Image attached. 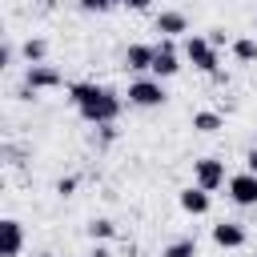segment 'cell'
I'll list each match as a JSON object with an SVG mask.
<instances>
[{"mask_svg":"<svg viewBox=\"0 0 257 257\" xmlns=\"http://www.w3.org/2000/svg\"><path fill=\"white\" fill-rule=\"evenodd\" d=\"M209 44H213V48H221V44H225V32H221V28H213V32H209Z\"/></svg>","mask_w":257,"mask_h":257,"instance_id":"cell-20","label":"cell"},{"mask_svg":"<svg viewBox=\"0 0 257 257\" xmlns=\"http://www.w3.org/2000/svg\"><path fill=\"white\" fill-rule=\"evenodd\" d=\"M128 8H133V12H149V8H153V0H128Z\"/></svg>","mask_w":257,"mask_h":257,"instance_id":"cell-21","label":"cell"},{"mask_svg":"<svg viewBox=\"0 0 257 257\" xmlns=\"http://www.w3.org/2000/svg\"><path fill=\"white\" fill-rule=\"evenodd\" d=\"M153 56H157V44H128L124 48V64L133 72H153Z\"/></svg>","mask_w":257,"mask_h":257,"instance_id":"cell-9","label":"cell"},{"mask_svg":"<svg viewBox=\"0 0 257 257\" xmlns=\"http://www.w3.org/2000/svg\"><path fill=\"white\" fill-rule=\"evenodd\" d=\"M108 4H128V0H108Z\"/></svg>","mask_w":257,"mask_h":257,"instance_id":"cell-24","label":"cell"},{"mask_svg":"<svg viewBox=\"0 0 257 257\" xmlns=\"http://www.w3.org/2000/svg\"><path fill=\"white\" fill-rule=\"evenodd\" d=\"M245 169H249V173H257V149H249V153H245Z\"/></svg>","mask_w":257,"mask_h":257,"instance_id":"cell-22","label":"cell"},{"mask_svg":"<svg viewBox=\"0 0 257 257\" xmlns=\"http://www.w3.org/2000/svg\"><path fill=\"white\" fill-rule=\"evenodd\" d=\"M193 128H197V133H217V128H221V112H213V108L193 112Z\"/></svg>","mask_w":257,"mask_h":257,"instance_id":"cell-13","label":"cell"},{"mask_svg":"<svg viewBox=\"0 0 257 257\" xmlns=\"http://www.w3.org/2000/svg\"><path fill=\"white\" fill-rule=\"evenodd\" d=\"M72 189H76V177H60V181H56V193H60V197H68Z\"/></svg>","mask_w":257,"mask_h":257,"instance_id":"cell-19","label":"cell"},{"mask_svg":"<svg viewBox=\"0 0 257 257\" xmlns=\"http://www.w3.org/2000/svg\"><path fill=\"white\" fill-rule=\"evenodd\" d=\"M253 28H257V16H253Z\"/></svg>","mask_w":257,"mask_h":257,"instance_id":"cell-25","label":"cell"},{"mask_svg":"<svg viewBox=\"0 0 257 257\" xmlns=\"http://www.w3.org/2000/svg\"><path fill=\"white\" fill-rule=\"evenodd\" d=\"M229 48H233V56H237L241 64H253V60H257V40H249V36H237Z\"/></svg>","mask_w":257,"mask_h":257,"instance_id":"cell-14","label":"cell"},{"mask_svg":"<svg viewBox=\"0 0 257 257\" xmlns=\"http://www.w3.org/2000/svg\"><path fill=\"white\" fill-rule=\"evenodd\" d=\"M177 72H181V56H177L173 40H165V36H161L157 56H153V76H157V80H165V76H177Z\"/></svg>","mask_w":257,"mask_h":257,"instance_id":"cell-6","label":"cell"},{"mask_svg":"<svg viewBox=\"0 0 257 257\" xmlns=\"http://www.w3.org/2000/svg\"><path fill=\"white\" fill-rule=\"evenodd\" d=\"M185 56H189L193 68H201V72H209V76L221 72V68H217V48L209 44V36H189V40H185Z\"/></svg>","mask_w":257,"mask_h":257,"instance_id":"cell-2","label":"cell"},{"mask_svg":"<svg viewBox=\"0 0 257 257\" xmlns=\"http://www.w3.org/2000/svg\"><path fill=\"white\" fill-rule=\"evenodd\" d=\"M76 8H80V12H108L112 4H108V0H76Z\"/></svg>","mask_w":257,"mask_h":257,"instance_id":"cell-18","label":"cell"},{"mask_svg":"<svg viewBox=\"0 0 257 257\" xmlns=\"http://www.w3.org/2000/svg\"><path fill=\"white\" fill-rule=\"evenodd\" d=\"M44 56H48V44H44L40 36L24 40V60H28V64H44Z\"/></svg>","mask_w":257,"mask_h":257,"instance_id":"cell-16","label":"cell"},{"mask_svg":"<svg viewBox=\"0 0 257 257\" xmlns=\"http://www.w3.org/2000/svg\"><path fill=\"white\" fill-rule=\"evenodd\" d=\"M24 84H28L32 92H36V88H56V84H60V68H52V64H28Z\"/></svg>","mask_w":257,"mask_h":257,"instance_id":"cell-8","label":"cell"},{"mask_svg":"<svg viewBox=\"0 0 257 257\" xmlns=\"http://www.w3.org/2000/svg\"><path fill=\"white\" fill-rule=\"evenodd\" d=\"M128 104H137V108H157V104H165V88H161V80H157V76H141V80H133V84H128Z\"/></svg>","mask_w":257,"mask_h":257,"instance_id":"cell-3","label":"cell"},{"mask_svg":"<svg viewBox=\"0 0 257 257\" xmlns=\"http://www.w3.org/2000/svg\"><path fill=\"white\" fill-rule=\"evenodd\" d=\"M68 100L80 108V116L88 120V124H112L116 116H120V96L112 92V88H104V84H92V80H76V84H68Z\"/></svg>","mask_w":257,"mask_h":257,"instance_id":"cell-1","label":"cell"},{"mask_svg":"<svg viewBox=\"0 0 257 257\" xmlns=\"http://www.w3.org/2000/svg\"><path fill=\"white\" fill-rule=\"evenodd\" d=\"M88 237H92V241H108V237H116V225H112L108 217H92V221H88Z\"/></svg>","mask_w":257,"mask_h":257,"instance_id":"cell-15","label":"cell"},{"mask_svg":"<svg viewBox=\"0 0 257 257\" xmlns=\"http://www.w3.org/2000/svg\"><path fill=\"white\" fill-rule=\"evenodd\" d=\"M185 28H189V20H185V12H173V8H169V12H157V32H161L165 40H173V36H181Z\"/></svg>","mask_w":257,"mask_h":257,"instance_id":"cell-12","label":"cell"},{"mask_svg":"<svg viewBox=\"0 0 257 257\" xmlns=\"http://www.w3.org/2000/svg\"><path fill=\"white\" fill-rule=\"evenodd\" d=\"M213 241L221 249H241L245 245V225L241 221H217L213 225Z\"/></svg>","mask_w":257,"mask_h":257,"instance_id":"cell-7","label":"cell"},{"mask_svg":"<svg viewBox=\"0 0 257 257\" xmlns=\"http://www.w3.org/2000/svg\"><path fill=\"white\" fill-rule=\"evenodd\" d=\"M88 257H108V253H104V249H92V253H88Z\"/></svg>","mask_w":257,"mask_h":257,"instance_id":"cell-23","label":"cell"},{"mask_svg":"<svg viewBox=\"0 0 257 257\" xmlns=\"http://www.w3.org/2000/svg\"><path fill=\"white\" fill-rule=\"evenodd\" d=\"M161 257H197V241H193V237H181V241L165 245V253H161Z\"/></svg>","mask_w":257,"mask_h":257,"instance_id":"cell-17","label":"cell"},{"mask_svg":"<svg viewBox=\"0 0 257 257\" xmlns=\"http://www.w3.org/2000/svg\"><path fill=\"white\" fill-rule=\"evenodd\" d=\"M177 201H181V209H185V213H193V217H205V213H209V193H205L201 185L181 189V197H177Z\"/></svg>","mask_w":257,"mask_h":257,"instance_id":"cell-10","label":"cell"},{"mask_svg":"<svg viewBox=\"0 0 257 257\" xmlns=\"http://www.w3.org/2000/svg\"><path fill=\"white\" fill-rule=\"evenodd\" d=\"M225 189H229V201L233 205H241V209H249V205H257V173H233L229 181H225Z\"/></svg>","mask_w":257,"mask_h":257,"instance_id":"cell-4","label":"cell"},{"mask_svg":"<svg viewBox=\"0 0 257 257\" xmlns=\"http://www.w3.org/2000/svg\"><path fill=\"white\" fill-rule=\"evenodd\" d=\"M0 237H4V257H20V245H24V229L16 217H4L0 221Z\"/></svg>","mask_w":257,"mask_h":257,"instance_id":"cell-11","label":"cell"},{"mask_svg":"<svg viewBox=\"0 0 257 257\" xmlns=\"http://www.w3.org/2000/svg\"><path fill=\"white\" fill-rule=\"evenodd\" d=\"M193 181L205 189V193H213V189H221L229 177H225V161H217V157H205V161H197L193 165Z\"/></svg>","mask_w":257,"mask_h":257,"instance_id":"cell-5","label":"cell"}]
</instances>
